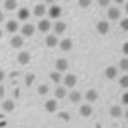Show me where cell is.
Returning <instances> with one entry per match:
<instances>
[{
	"label": "cell",
	"mask_w": 128,
	"mask_h": 128,
	"mask_svg": "<svg viewBox=\"0 0 128 128\" xmlns=\"http://www.w3.org/2000/svg\"><path fill=\"white\" fill-rule=\"evenodd\" d=\"M63 84H65V87H74V86L77 84V77H75L74 74H67V75L63 77Z\"/></svg>",
	"instance_id": "1"
},
{
	"label": "cell",
	"mask_w": 128,
	"mask_h": 128,
	"mask_svg": "<svg viewBox=\"0 0 128 128\" xmlns=\"http://www.w3.org/2000/svg\"><path fill=\"white\" fill-rule=\"evenodd\" d=\"M48 16L51 19H58L60 16H62V7L60 5H51L50 10H48Z\"/></svg>",
	"instance_id": "2"
},
{
	"label": "cell",
	"mask_w": 128,
	"mask_h": 128,
	"mask_svg": "<svg viewBox=\"0 0 128 128\" xmlns=\"http://www.w3.org/2000/svg\"><path fill=\"white\" fill-rule=\"evenodd\" d=\"M31 60V55L28 53V51H20L19 55H17V62H19L20 65H28Z\"/></svg>",
	"instance_id": "3"
},
{
	"label": "cell",
	"mask_w": 128,
	"mask_h": 128,
	"mask_svg": "<svg viewBox=\"0 0 128 128\" xmlns=\"http://www.w3.org/2000/svg\"><path fill=\"white\" fill-rule=\"evenodd\" d=\"M44 14H46V7H44L43 4H36V5H34V16L40 17V20H41Z\"/></svg>",
	"instance_id": "4"
},
{
	"label": "cell",
	"mask_w": 128,
	"mask_h": 128,
	"mask_svg": "<svg viewBox=\"0 0 128 128\" xmlns=\"http://www.w3.org/2000/svg\"><path fill=\"white\" fill-rule=\"evenodd\" d=\"M56 72H65V70L68 68V60H65V58H58L56 60Z\"/></svg>",
	"instance_id": "5"
},
{
	"label": "cell",
	"mask_w": 128,
	"mask_h": 128,
	"mask_svg": "<svg viewBox=\"0 0 128 128\" xmlns=\"http://www.w3.org/2000/svg\"><path fill=\"white\" fill-rule=\"evenodd\" d=\"M98 32L99 34H108L109 32V22L108 20H101V22H98Z\"/></svg>",
	"instance_id": "6"
},
{
	"label": "cell",
	"mask_w": 128,
	"mask_h": 128,
	"mask_svg": "<svg viewBox=\"0 0 128 128\" xmlns=\"http://www.w3.org/2000/svg\"><path fill=\"white\" fill-rule=\"evenodd\" d=\"M38 29L41 31V32H48L50 29H51V22L46 19H41L40 22H38Z\"/></svg>",
	"instance_id": "7"
},
{
	"label": "cell",
	"mask_w": 128,
	"mask_h": 128,
	"mask_svg": "<svg viewBox=\"0 0 128 128\" xmlns=\"http://www.w3.org/2000/svg\"><path fill=\"white\" fill-rule=\"evenodd\" d=\"M44 109H46V111H50V113H55V111L58 109V102H56L55 99H50V101H46V102H44Z\"/></svg>",
	"instance_id": "8"
},
{
	"label": "cell",
	"mask_w": 128,
	"mask_h": 128,
	"mask_svg": "<svg viewBox=\"0 0 128 128\" xmlns=\"http://www.w3.org/2000/svg\"><path fill=\"white\" fill-rule=\"evenodd\" d=\"M34 29H36V28H34L32 24H24L22 29H20V32H22V36H28V38H29V36L34 34Z\"/></svg>",
	"instance_id": "9"
},
{
	"label": "cell",
	"mask_w": 128,
	"mask_h": 128,
	"mask_svg": "<svg viewBox=\"0 0 128 128\" xmlns=\"http://www.w3.org/2000/svg\"><path fill=\"white\" fill-rule=\"evenodd\" d=\"M31 16V12L28 7H22V9H19V12H17V19L19 20H28Z\"/></svg>",
	"instance_id": "10"
},
{
	"label": "cell",
	"mask_w": 128,
	"mask_h": 128,
	"mask_svg": "<svg viewBox=\"0 0 128 128\" xmlns=\"http://www.w3.org/2000/svg\"><path fill=\"white\" fill-rule=\"evenodd\" d=\"M65 29H67V24H65V22H62V20L55 22V26H53L55 36H56V34H62V32H65Z\"/></svg>",
	"instance_id": "11"
},
{
	"label": "cell",
	"mask_w": 128,
	"mask_h": 128,
	"mask_svg": "<svg viewBox=\"0 0 128 128\" xmlns=\"http://www.w3.org/2000/svg\"><path fill=\"white\" fill-rule=\"evenodd\" d=\"M58 38L55 36V34H48L46 36V46H50V48H55V46H58Z\"/></svg>",
	"instance_id": "12"
},
{
	"label": "cell",
	"mask_w": 128,
	"mask_h": 128,
	"mask_svg": "<svg viewBox=\"0 0 128 128\" xmlns=\"http://www.w3.org/2000/svg\"><path fill=\"white\" fill-rule=\"evenodd\" d=\"M120 10L116 9V7H109L108 9V19L109 20H114V19H120Z\"/></svg>",
	"instance_id": "13"
},
{
	"label": "cell",
	"mask_w": 128,
	"mask_h": 128,
	"mask_svg": "<svg viewBox=\"0 0 128 128\" xmlns=\"http://www.w3.org/2000/svg\"><path fill=\"white\" fill-rule=\"evenodd\" d=\"M98 98H99V94H98V90H94V89H89L87 92H86V99H87L89 102L98 101Z\"/></svg>",
	"instance_id": "14"
},
{
	"label": "cell",
	"mask_w": 128,
	"mask_h": 128,
	"mask_svg": "<svg viewBox=\"0 0 128 128\" xmlns=\"http://www.w3.org/2000/svg\"><path fill=\"white\" fill-rule=\"evenodd\" d=\"M10 44H12L14 48H20V46L24 44V38H22V36H12Z\"/></svg>",
	"instance_id": "15"
},
{
	"label": "cell",
	"mask_w": 128,
	"mask_h": 128,
	"mask_svg": "<svg viewBox=\"0 0 128 128\" xmlns=\"http://www.w3.org/2000/svg\"><path fill=\"white\" fill-rule=\"evenodd\" d=\"M5 29L9 31V32H16V31L19 29V24H17V20H9L7 24H5Z\"/></svg>",
	"instance_id": "16"
},
{
	"label": "cell",
	"mask_w": 128,
	"mask_h": 128,
	"mask_svg": "<svg viewBox=\"0 0 128 128\" xmlns=\"http://www.w3.org/2000/svg\"><path fill=\"white\" fill-rule=\"evenodd\" d=\"M79 113L82 114V116H86V118H87V116H90V114H92V108H90L89 104H84V106H80Z\"/></svg>",
	"instance_id": "17"
},
{
	"label": "cell",
	"mask_w": 128,
	"mask_h": 128,
	"mask_svg": "<svg viewBox=\"0 0 128 128\" xmlns=\"http://www.w3.org/2000/svg\"><path fill=\"white\" fill-rule=\"evenodd\" d=\"M58 46L63 50V51H68V50L72 48V41H70L68 38H67V40H62V41L58 43Z\"/></svg>",
	"instance_id": "18"
},
{
	"label": "cell",
	"mask_w": 128,
	"mask_h": 128,
	"mask_svg": "<svg viewBox=\"0 0 128 128\" xmlns=\"http://www.w3.org/2000/svg\"><path fill=\"white\" fill-rule=\"evenodd\" d=\"M2 108H4V111H7V113H10V111H14V108H16V104H14V101H4V104H2Z\"/></svg>",
	"instance_id": "19"
},
{
	"label": "cell",
	"mask_w": 128,
	"mask_h": 128,
	"mask_svg": "<svg viewBox=\"0 0 128 128\" xmlns=\"http://www.w3.org/2000/svg\"><path fill=\"white\" fill-rule=\"evenodd\" d=\"M109 114H111L113 118H120V116L123 114V111H121V108H120V106H113V108L109 109Z\"/></svg>",
	"instance_id": "20"
},
{
	"label": "cell",
	"mask_w": 128,
	"mask_h": 128,
	"mask_svg": "<svg viewBox=\"0 0 128 128\" xmlns=\"http://www.w3.org/2000/svg\"><path fill=\"white\" fill-rule=\"evenodd\" d=\"M104 74H106V77H108V79H114V77H116V74H118V70H116V67H108Z\"/></svg>",
	"instance_id": "21"
},
{
	"label": "cell",
	"mask_w": 128,
	"mask_h": 128,
	"mask_svg": "<svg viewBox=\"0 0 128 128\" xmlns=\"http://www.w3.org/2000/svg\"><path fill=\"white\" fill-rule=\"evenodd\" d=\"M68 99L72 101V102H79V101H82V94H80V92H77V90H74V92H70Z\"/></svg>",
	"instance_id": "22"
},
{
	"label": "cell",
	"mask_w": 128,
	"mask_h": 128,
	"mask_svg": "<svg viewBox=\"0 0 128 128\" xmlns=\"http://www.w3.org/2000/svg\"><path fill=\"white\" fill-rule=\"evenodd\" d=\"M65 96H67V89L65 87H56L55 89V98L62 99V98H65Z\"/></svg>",
	"instance_id": "23"
},
{
	"label": "cell",
	"mask_w": 128,
	"mask_h": 128,
	"mask_svg": "<svg viewBox=\"0 0 128 128\" xmlns=\"http://www.w3.org/2000/svg\"><path fill=\"white\" fill-rule=\"evenodd\" d=\"M4 5H5V10H16L17 9V2L16 0H7Z\"/></svg>",
	"instance_id": "24"
},
{
	"label": "cell",
	"mask_w": 128,
	"mask_h": 128,
	"mask_svg": "<svg viewBox=\"0 0 128 128\" xmlns=\"http://www.w3.org/2000/svg\"><path fill=\"white\" fill-rule=\"evenodd\" d=\"M50 79L53 80L55 84H60V82H62V75H60L58 72H51V74H50Z\"/></svg>",
	"instance_id": "25"
},
{
	"label": "cell",
	"mask_w": 128,
	"mask_h": 128,
	"mask_svg": "<svg viewBox=\"0 0 128 128\" xmlns=\"http://www.w3.org/2000/svg\"><path fill=\"white\" fill-rule=\"evenodd\" d=\"M34 79H36V77H34V74H28V75H26V77H24V84H26V86H28V87H29L31 84H32V82H34Z\"/></svg>",
	"instance_id": "26"
},
{
	"label": "cell",
	"mask_w": 128,
	"mask_h": 128,
	"mask_svg": "<svg viewBox=\"0 0 128 128\" xmlns=\"http://www.w3.org/2000/svg\"><path fill=\"white\" fill-rule=\"evenodd\" d=\"M120 68L123 70V72H126V70H128V60L126 58L120 60Z\"/></svg>",
	"instance_id": "27"
},
{
	"label": "cell",
	"mask_w": 128,
	"mask_h": 128,
	"mask_svg": "<svg viewBox=\"0 0 128 128\" xmlns=\"http://www.w3.org/2000/svg\"><path fill=\"white\" fill-rule=\"evenodd\" d=\"M38 94H40V96L48 94V86H44V84H43V86H40V87H38Z\"/></svg>",
	"instance_id": "28"
},
{
	"label": "cell",
	"mask_w": 128,
	"mask_h": 128,
	"mask_svg": "<svg viewBox=\"0 0 128 128\" xmlns=\"http://www.w3.org/2000/svg\"><path fill=\"white\" fill-rule=\"evenodd\" d=\"M120 86H121V87H128V77L126 75H123V77L120 79Z\"/></svg>",
	"instance_id": "29"
},
{
	"label": "cell",
	"mask_w": 128,
	"mask_h": 128,
	"mask_svg": "<svg viewBox=\"0 0 128 128\" xmlns=\"http://www.w3.org/2000/svg\"><path fill=\"white\" fill-rule=\"evenodd\" d=\"M120 26H121V29H123V31H126L128 29V19H123L121 22H120Z\"/></svg>",
	"instance_id": "30"
},
{
	"label": "cell",
	"mask_w": 128,
	"mask_h": 128,
	"mask_svg": "<svg viewBox=\"0 0 128 128\" xmlns=\"http://www.w3.org/2000/svg\"><path fill=\"white\" fill-rule=\"evenodd\" d=\"M79 5L86 9V7H89V5H90V0H80V2H79Z\"/></svg>",
	"instance_id": "31"
},
{
	"label": "cell",
	"mask_w": 128,
	"mask_h": 128,
	"mask_svg": "<svg viewBox=\"0 0 128 128\" xmlns=\"http://www.w3.org/2000/svg\"><path fill=\"white\" fill-rule=\"evenodd\" d=\"M99 5H101V7H108L109 2H108V0H101V2H99Z\"/></svg>",
	"instance_id": "32"
},
{
	"label": "cell",
	"mask_w": 128,
	"mask_h": 128,
	"mask_svg": "<svg viewBox=\"0 0 128 128\" xmlns=\"http://www.w3.org/2000/svg\"><path fill=\"white\" fill-rule=\"evenodd\" d=\"M126 102H128V94L125 92V94H123V104H126Z\"/></svg>",
	"instance_id": "33"
},
{
	"label": "cell",
	"mask_w": 128,
	"mask_h": 128,
	"mask_svg": "<svg viewBox=\"0 0 128 128\" xmlns=\"http://www.w3.org/2000/svg\"><path fill=\"white\" fill-rule=\"evenodd\" d=\"M128 51V43H125V44H123V53H126Z\"/></svg>",
	"instance_id": "34"
},
{
	"label": "cell",
	"mask_w": 128,
	"mask_h": 128,
	"mask_svg": "<svg viewBox=\"0 0 128 128\" xmlns=\"http://www.w3.org/2000/svg\"><path fill=\"white\" fill-rule=\"evenodd\" d=\"M4 77H5V74H4V70H0V82L4 80Z\"/></svg>",
	"instance_id": "35"
},
{
	"label": "cell",
	"mask_w": 128,
	"mask_h": 128,
	"mask_svg": "<svg viewBox=\"0 0 128 128\" xmlns=\"http://www.w3.org/2000/svg\"><path fill=\"white\" fill-rule=\"evenodd\" d=\"M60 116H62L63 120H68V116H67V113H60Z\"/></svg>",
	"instance_id": "36"
},
{
	"label": "cell",
	"mask_w": 128,
	"mask_h": 128,
	"mask_svg": "<svg viewBox=\"0 0 128 128\" xmlns=\"http://www.w3.org/2000/svg\"><path fill=\"white\" fill-rule=\"evenodd\" d=\"M2 20H4V14L0 12V22H2Z\"/></svg>",
	"instance_id": "37"
},
{
	"label": "cell",
	"mask_w": 128,
	"mask_h": 128,
	"mask_svg": "<svg viewBox=\"0 0 128 128\" xmlns=\"http://www.w3.org/2000/svg\"><path fill=\"white\" fill-rule=\"evenodd\" d=\"M2 34H4V32H2V31H0V38H2Z\"/></svg>",
	"instance_id": "38"
}]
</instances>
